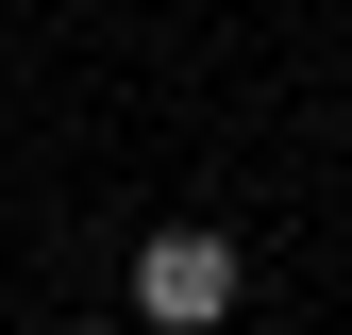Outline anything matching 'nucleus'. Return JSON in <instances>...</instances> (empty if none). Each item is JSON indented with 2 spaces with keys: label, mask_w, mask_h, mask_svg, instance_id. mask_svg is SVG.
<instances>
[{
  "label": "nucleus",
  "mask_w": 352,
  "mask_h": 335,
  "mask_svg": "<svg viewBox=\"0 0 352 335\" xmlns=\"http://www.w3.org/2000/svg\"><path fill=\"white\" fill-rule=\"evenodd\" d=\"M84 335H101V319H84Z\"/></svg>",
  "instance_id": "f03ea898"
},
{
  "label": "nucleus",
  "mask_w": 352,
  "mask_h": 335,
  "mask_svg": "<svg viewBox=\"0 0 352 335\" xmlns=\"http://www.w3.org/2000/svg\"><path fill=\"white\" fill-rule=\"evenodd\" d=\"M135 319H168V335L235 319V251H218V235H151L135 251Z\"/></svg>",
  "instance_id": "f257e3e1"
}]
</instances>
